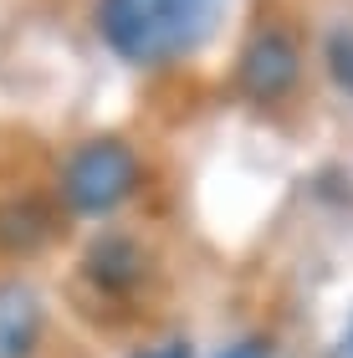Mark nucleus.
Segmentation results:
<instances>
[{
  "instance_id": "nucleus-1",
  "label": "nucleus",
  "mask_w": 353,
  "mask_h": 358,
  "mask_svg": "<svg viewBox=\"0 0 353 358\" xmlns=\"http://www.w3.org/2000/svg\"><path fill=\"white\" fill-rule=\"evenodd\" d=\"M220 0H103V31L128 62L185 57L215 31Z\"/></svg>"
},
{
  "instance_id": "nucleus-2",
  "label": "nucleus",
  "mask_w": 353,
  "mask_h": 358,
  "mask_svg": "<svg viewBox=\"0 0 353 358\" xmlns=\"http://www.w3.org/2000/svg\"><path fill=\"white\" fill-rule=\"evenodd\" d=\"M134 189V154L113 138H98L87 149L72 154L67 164V200L82 210V215H103L113 210L123 194Z\"/></svg>"
},
{
  "instance_id": "nucleus-3",
  "label": "nucleus",
  "mask_w": 353,
  "mask_h": 358,
  "mask_svg": "<svg viewBox=\"0 0 353 358\" xmlns=\"http://www.w3.org/2000/svg\"><path fill=\"white\" fill-rule=\"evenodd\" d=\"M292 72H297V57H292V41L287 36H261L246 52V87L256 97H271V92H282L287 83H292Z\"/></svg>"
},
{
  "instance_id": "nucleus-4",
  "label": "nucleus",
  "mask_w": 353,
  "mask_h": 358,
  "mask_svg": "<svg viewBox=\"0 0 353 358\" xmlns=\"http://www.w3.org/2000/svg\"><path fill=\"white\" fill-rule=\"evenodd\" d=\"M36 328H41V313L31 302V292L0 287V358H21L36 343Z\"/></svg>"
},
{
  "instance_id": "nucleus-5",
  "label": "nucleus",
  "mask_w": 353,
  "mask_h": 358,
  "mask_svg": "<svg viewBox=\"0 0 353 358\" xmlns=\"http://www.w3.org/2000/svg\"><path fill=\"white\" fill-rule=\"evenodd\" d=\"M134 358H189V348H185V343H159V348H143V353H134Z\"/></svg>"
},
{
  "instance_id": "nucleus-6",
  "label": "nucleus",
  "mask_w": 353,
  "mask_h": 358,
  "mask_svg": "<svg viewBox=\"0 0 353 358\" xmlns=\"http://www.w3.org/2000/svg\"><path fill=\"white\" fill-rule=\"evenodd\" d=\"M226 358H266V348H261V343H240V348H231Z\"/></svg>"
}]
</instances>
